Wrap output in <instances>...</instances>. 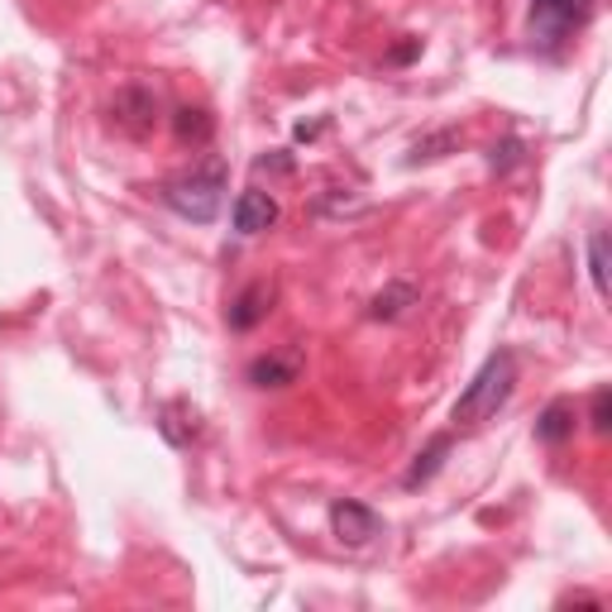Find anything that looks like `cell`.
<instances>
[{"label": "cell", "mask_w": 612, "mask_h": 612, "mask_svg": "<svg viewBox=\"0 0 612 612\" xmlns=\"http://www.w3.org/2000/svg\"><path fill=\"white\" fill-rule=\"evenodd\" d=\"M110 120H116L120 134L144 140V134H154V124H158V96L148 92V86H140V82L120 86L116 101H110Z\"/></svg>", "instance_id": "obj_5"}, {"label": "cell", "mask_w": 612, "mask_h": 612, "mask_svg": "<svg viewBox=\"0 0 612 612\" xmlns=\"http://www.w3.org/2000/svg\"><path fill=\"white\" fill-rule=\"evenodd\" d=\"M331 531H335V541H345V545H369L373 536L383 531V517L369 503H359V497H335Z\"/></svg>", "instance_id": "obj_6"}, {"label": "cell", "mask_w": 612, "mask_h": 612, "mask_svg": "<svg viewBox=\"0 0 612 612\" xmlns=\"http://www.w3.org/2000/svg\"><path fill=\"white\" fill-rule=\"evenodd\" d=\"M593 0H531L527 10V39L541 53H560L574 34L589 24Z\"/></svg>", "instance_id": "obj_3"}, {"label": "cell", "mask_w": 612, "mask_h": 612, "mask_svg": "<svg viewBox=\"0 0 612 612\" xmlns=\"http://www.w3.org/2000/svg\"><path fill=\"white\" fill-rule=\"evenodd\" d=\"M254 168H259V172H283V178H287V172H292L297 164H292V154H287V148H273V154H264Z\"/></svg>", "instance_id": "obj_18"}, {"label": "cell", "mask_w": 612, "mask_h": 612, "mask_svg": "<svg viewBox=\"0 0 612 612\" xmlns=\"http://www.w3.org/2000/svg\"><path fill=\"white\" fill-rule=\"evenodd\" d=\"M172 134H178V144H187V148H206L211 134H216V120H211L206 106H178L172 110Z\"/></svg>", "instance_id": "obj_11"}, {"label": "cell", "mask_w": 612, "mask_h": 612, "mask_svg": "<svg viewBox=\"0 0 612 612\" xmlns=\"http://www.w3.org/2000/svg\"><path fill=\"white\" fill-rule=\"evenodd\" d=\"M164 202L168 211H178L182 220H196V225H211L225 206V164L220 158H206L202 168L182 172L164 187Z\"/></svg>", "instance_id": "obj_2"}, {"label": "cell", "mask_w": 612, "mask_h": 612, "mask_svg": "<svg viewBox=\"0 0 612 612\" xmlns=\"http://www.w3.org/2000/svg\"><path fill=\"white\" fill-rule=\"evenodd\" d=\"M273 297H278V287L273 283H249V287H240V297L230 302V311H225V321H230V331L235 335H249L254 326H264L268 321V311H273Z\"/></svg>", "instance_id": "obj_7"}, {"label": "cell", "mask_w": 612, "mask_h": 612, "mask_svg": "<svg viewBox=\"0 0 612 612\" xmlns=\"http://www.w3.org/2000/svg\"><path fill=\"white\" fill-rule=\"evenodd\" d=\"M302 369H307V349L302 345H287V349H268V355H254L244 369L249 388L259 393H283L292 383H302Z\"/></svg>", "instance_id": "obj_4"}, {"label": "cell", "mask_w": 612, "mask_h": 612, "mask_svg": "<svg viewBox=\"0 0 612 612\" xmlns=\"http://www.w3.org/2000/svg\"><path fill=\"white\" fill-rule=\"evenodd\" d=\"M512 388H517V355H512V349H497V355L483 359V369L469 379V388L459 393L455 431H479L483 421H493L497 411L507 407Z\"/></svg>", "instance_id": "obj_1"}, {"label": "cell", "mask_w": 612, "mask_h": 612, "mask_svg": "<svg viewBox=\"0 0 612 612\" xmlns=\"http://www.w3.org/2000/svg\"><path fill=\"white\" fill-rule=\"evenodd\" d=\"M589 278H593V292L608 297V235L603 230L589 235Z\"/></svg>", "instance_id": "obj_14"}, {"label": "cell", "mask_w": 612, "mask_h": 612, "mask_svg": "<svg viewBox=\"0 0 612 612\" xmlns=\"http://www.w3.org/2000/svg\"><path fill=\"white\" fill-rule=\"evenodd\" d=\"M407 307H417V287H411V283H388V287H383V292L369 302V316H373V321H397Z\"/></svg>", "instance_id": "obj_13"}, {"label": "cell", "mask_w": 612, "mask_h": 612, "mask_svg": "<svg viewBox=\"0 0 612 612\" xmlns=\"http://www.w3.org/2000/svg\"><path fill=\"white\" fill-rule=\"evenodd\" d=\"M411 58H421V39H407V44H397L393 53H388V62H393V68H407Z\"/></svg>", "instance_id": "obj_19"}, {"label": "cell", "mask_w": 612, "mask_h": 612, "mask_svg": "<svg viewBox=\"0 0 612 612\" xmlns=\"http://www.w3.org/2000/svg\"><path fill=\"white\" fill-rule=\"evenodd\" d=\"M517 164H521V140H517V134H507L503 144H493V154H489V168H493V172H512Z\"/></svg>", "instance_id": "obj_17"}, {"label": "cell", "mask_w": 612, "mask_h": 612, "mask_svg": "<svg viewBox=\"0 0 612 612\" xmlns=\"http://www.w3.org/2000/svg\"><path fill=\"white\" fill-rule=\"evenodd\" d=\"M158 431H164L168 445L187 449L196 441V411H187V403H164L158 407Z\"/></svg>", "instance_id": "obj_12"}, {"label": "cell", "mask_w": 612, "mask_h": 612, "mask_svg": "<svg viewBox=\"0 0 612 612\" xmlns=\"http://www.w3.org/2000/svg\"><path fill=\"white\" fill-rule=\"evenodd\" d=\"M278 225V196L264 192V187H249V192L235 196V230L240 235H264Z\"/></svg>", "instance_id": "obj_8"}, {"label": "cell", "mask_w": 612, "mask_h": 612, "mask_svg": "<svg viewBox=\"0 0 612 612\" xmlns=\"http://www.w3.org/2000/svg\"><path fill=\"white\" fill-rule=\"evenodd\" d=\"M449 449H455V435H449V431L431 435V441H427V449H417V459H411V465H407V473H403V489H427V483L435 479V473L445 469Z\"/></svg>", "instance_id": "obj_9"}, {"label": "cell", "mask_w": 612, "mask_h": 612, "mask_svg": "<svg viewBox=\"0 0 612 612\" xmlns=\"http://www.w3.org/2000/svg\"><path fill=\"white\" fill-rule=\"evenodd\" d=\"M589 427H593V435L612 431V388L608 383L603 388H593V397H589Z\"/></svg>", "instance_id": "obj_16"}, {"label": "cell", "mask_w": 612, "mask_h": 612, "mask_svg": "<svg viewBox=\"0 0 612 612\" xmlns=\"http://www.w3.org/2000/svg\"><path fill=\"white\" fill-rule=\"evenodd\" d=\"M574 427H579V411H574L569 397H555V403H545V411L536 417V441L541 445H569L574 441Z\"/></svg>", "instance_id": "obj_10"}, {"label": "cell", "mask_w": 612, "mask_h": 612, "mask_svg": "<svg viewBox=\"0 0 612 612\" xmlns=\"http://www.w3.org/2000/svg\"><path fill=\"white\" fill-rule=\"evenodd\" d=\"M459 144V134L455 130H441V134H431V140H421L417 148L407 154V164H431V158H445V148H455Z\"/></svg>", "instance_id": "obj_15"}]
</instances>
